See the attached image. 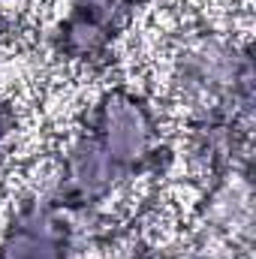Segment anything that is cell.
I'll use <instances>...</instances> for the list:
<instances>
[{
	"label": "cell",
	"instance_id": "obj_6",
	"mask_svg": "<svg viewBox=\"0 0 256 259\" xmlns=\"http://www.w3.org/2000/svg\"><path fill=\"white\" fill-rule=\"evenodd\" d=\"M118 30L106 27L103 21L69 9L64 18L52 27V52L72 69L103 72L118 58Z\"/></svg>",
	"mask_w": 256,
	"mask_h": 259
},
{
	"label": "cell",
	"instance_id": "obj_8",
	"mask_svg": "<svg viewBox=\"0 0 256 259\" xmlns=\"http://www.w3.org/2000/svg\"><path fill=\"white\" fill-rule=\"evenodd\" d=\"M15 133H18V112L15 106L0 94V157L9 151V145L15 142Z\"/></svg>",
	"mask_w": 256,
	"mask_h": 259
},
{
	"label": "cell",
	"instance_id": "obj_7",
	"mask_svg": "<svg viewBox=\"0 0 256 259\" xmlns=\"http://www.w3.org/2000/svg\"><path fill=\"white\" fill-rule=\"evenodd\" d=\"M142 3H145V0H69V9L84 12V15L103 21L106 27L124 33V27L133 21L136 9H139Z\"/></svg>",
	"mask_w": 256,
	"mask_h": 259
},
{
	"label": "cell",
	"instance_id": "obj_5",
	"mask_svg": "<svg viewBox=\"0 0 256 259\" xmlns=\"http://www.w3.org/2000/svg\"><path fill=\"white\" fill-rule=\"evenodd\" d=\"M196 226L205 238L232 247V256H250V244H253L250 172H229L208 181L196 208Z\"/></svg>",
	"mask_w": 256,
	"mask_h": 259
},
{
	"label": "cell",
	"instance_id": "obj_1",
	"mask_svg": "<svg viewBox=\"0 0 256 259\" xmlns=\"http://www.w3.org/2000/svg\"><path fill=\"white\" fill-rule=\"evenodd\" d=\"M169 88L187 118L199 112H223L250 124L256 100L250 46L235 33L208 24L175 30L169 52Z\"/></svg>",
	"mask_w": 256,
	"mask_h": 259
},
{
	"label": "cell",
	"instance_id": "obj_2",
	"mask_svg": "<svg viewBox=\"0 0 256 259\" xmlns=\"http://www.w3.org/2000/svg\"><path fill=\"white\" fill-rule=\"evenodd\" d=\"M100 148L127 172V178H145L160 172L169 160L163 124L151 97L130 84L103 88L84 112V124Z\"/></svg>",
	"mask_w": 256,
	"mask_h": 259
},
{
	"label": "cell",
	"instance_id": "obj_4",
	"mask_svg": "<svg viewBox=\"0 0 256 259\" xmlns=\"http://www.w3.org/2000/svg\"><path fill=\"white\" fill-rule=\"evenodd\" d=\"M184 157L205 184L229 172H250V124L223 112L190 115L184 127Z\"/></svg>",
	"mask_w": 256,
	"mask_h": 259
},
{
	"label": "cell",
	"instance_id": "obj_9",
	"mask_svg": "<svg viewBox=\"0 0 256 259\" xmlns=\"http://www.w3.org/2000/svg\"><path fill=\"white\" fill-rule=\"evenodd\" d=\"M172 259H214V256H205V253H181V256H172Z\"/></svg>",
	"mask_w": 256,
	"mask_h": 259
},
{
	"label": "cell",
	"instance_id": "obj_3",
	"mask_svg": "<svg viewBox=\"0 0 256 259\" xmlns=\"http://www.w3.org/2000/svg\"><path fill=\"white\" fill-rule=\"evenodd\" d=\"M127 184V172L100 148V142L88 130L75 127L64 139L61 154L46 166V178L30 190L66 211L78 205L109 208V202L124 193Z\"/></svg>",
	"mask_w": 256,
	"mask_h": 259
}]
</instances>
